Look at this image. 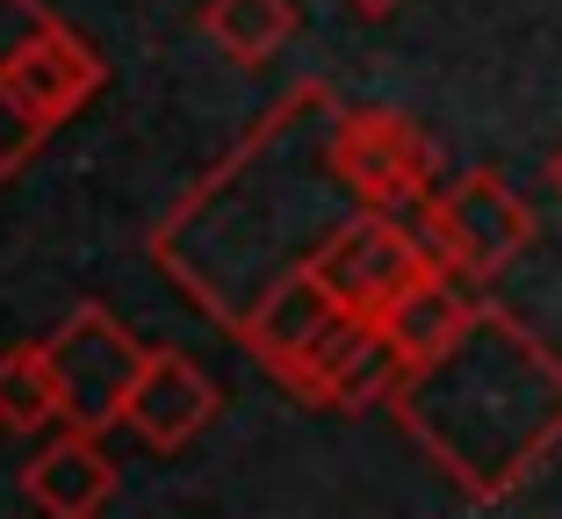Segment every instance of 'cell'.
I'll return each instance as SVG.
<instances>
[{
    "label": "cell",
    "instance_id": "8",
    "mask_svg": "<svg viewBox=\"0 0 562 519\" xmlns=\"http://www.w3.org/2000/svg\"><path fill=\"white\" fill-rule=\"evenodd\" d=\"M339 318H347V303L331 296V282L317 268H296V274H281V282L246 311L238 339H246V353L260 361L267 375H289Z\"/></svg>",
    "mask_w": 562,
    "mask_h": 519
},
{
    "label": "cell",
    "instance_id": "6",
    "mask_svg": "<svg viewBox=\"0 0 562 519\" xmlns=\"http://www.w3.org/2000/svg\"><path fill=\"white\" fill-rule=\"evenodd\" d=\"M44 353H50V375H58L66 426L109 433V426H123V404H131V383H137L151 347H137V339L109 318V303H80V311L44 339Z\"/></svg>",
    "mask_w": 562,
    "mask_h": 519
},
{
    "label": "cell",
    "instance_id": "10",
    "mask_svg": "<svg viewBox=\"0 0 562 519\" xmlns=\"http://www.w3.org/2000/svg\"><path fill=\"white\" fill-rule=\"evenodd\" d=\"M22 498H30L36 512H50V519H87V512H101V505L116 498V462L101 454V433L66 426V433H58L30 462V470H22Z\"/></svg>",
    "mask_w": 562,
    "mask_h": 519
},
{
    "label": "cell",
    "instance_id": "12",
    "mask_svg": "<svg viewBox=\"0 0 562 519\" xmlns=\"http://www.w3.org/2000/svg\"><path fill=\"white\" fill-rule=\"evenodd\" d=\"M202 36L238 66H267L289 36H296V8L289 0H210L202 8Z\"/></svg>",
    "mask_w": 562,
    "mask_h": 519
},
{
    "label": "cell",
    "instance_id": "5",
    "mask_svg": "<svg viewBox=\"0 0 562 519\" xmlns=\"http://www.w3.org/2000/svg\"><path fill=\"white\" fill-rule=\"evenodd\" d=\"M331 167L361 210H418L440 188V151L404 109H339Z\"/></svg>",
    "mask_w": 562,
    "mask_h": 519
},
{
    "label": "cell",
    "instance_id": "3",
    "mask_svg": "<svg viewBox=\"0 0 562 519\" xmlns=\"http://www.w3.org/2000/svg\"><path fill=\"white\" fill-rule=\"evenodd\" d=\"M101 50L44 0H0V181H15L44 137L101 94Z\"/></svg>",
    "mask_w": 562,
    "mask_h": 519
},
{
    "label": "cell",
    "instance_id": "14",
    "mask_svg": "<svg viewBox=\"0 0 562 519\" xmlns=\"http://www.w3.org/2000/svg\"><path fill=\"white\" fill-rule=\"evenodd\" d=\"M347 8H353V15H368V22H375V15H397L404 0H347Z\"/></svg>",
    "mask_w": 562,
    "mask_h": 519
},
{
    "label": "cell",
    "instance_id": "15",
    "mask_svg": "<svg viewBox=\"0 0 562 519\" xmlns=\"http://www.w3.org/2000/svg\"><path fill=\"white\" fill-rule=\"evenodd\" d=\"M548 188H555V202H562V145L548 151Z\"/></svg>",
    "mask_w": 562,
    "mask_h": 519
},
{
    "label": "cell",
    "instance_id": "2",
    "mask_svg": "<svg viewBox=\"0 0 562 519\" xmlns=\"http://www.w3.org/2000/svg\"><path fill=\"white\" fill-rule=\"evenodd\" d=\"M390 411L469 505H505L562 448V353L476 296L469 325L404 375Z\"/></svg>",
    "mask_w": 562,
    "mask_h": 519
},
{
    "label": "cell",
    "instance_id": "9",
    "mask_svg": "<svg viewBox=\"0 0 562 519\" xmlns=\"http://www.w3.org/2000/svg\"><path fill=\"white\" fill-rule=\"evenodd\" d=\"M210 419H216V383L188 353L151 347L137 383H131V404H123V426H137L151 448H188Z\"/></svg>",
    "mask_w": 562,
    "mask_h": 519
},
{
    "label": "cell",
    "instance_id": "11",
    "mask_svg": "<svg viewBox=\"0 0 562 519\" xmlns=\"http://www.w3.org/2000/svg\"><path fill=\"white\" fill-rule=\"evenodd\" d=\"M469 311H476V296L462 289V274H454V268H440V274H426L418 289H404V296L390 303V311H382L375 325H382L390 339H397V353L418 369V361H432V353H440L447 339L462 332V325H469Z\"/></svg>",
    "mask_w": 562,
    "mask_h": 519
},
{
    "label": "cell",
    "instance_id": "13",
    "mask_svg": "<svg viewBox=\"0 0 562 519\" xmlns=\"http://www.w3.org/2000/svg\"><path fill=\"white\" fill-rule=\"evenodd\" d=\"M0 426H8V433L66 426L58 375H50V353L44 347H8V353H0Z\"/></svg>",
    "mask_w": 562,
    "mask_h": 519
},
{
    "label": "cell",
    "instance_id": "1",
    "mask_svg": "<svg viewBox=\"0 0 562 519\" xmlns=\"http://www.w3.org/2000/svg\"><path fill=\"white\" fill-rule=\"evenodd\" d=\"M331 131H339V94L325 80L289 87L274 116L151 232V260L224 332L246 325V311L281 274L311 268L317 246L361 210L331 167Z\"/></svg>",
    "mask_w": 562,
    "mask_h": 519
},
{
    "label": "cell",
    "instance_id": "4",
    "mask_svg": "<svg viewBox=\"0 0 562 519\" xmlns=\"http://www.w3.org/2000/svg\"><path fill=\"white\" fill-rule=\"evenodd\" d=\"M418 232L440 252V268H454L462 282H491V274H505L519 252L533 246L541 224H533L527 195L497 167H469L462 181L432 188V195L418 202Z\"/></svg>",
    "mask_w": 562,
    "mask_h": 519
},
{
    "label": "cell",
    "instance_id": "7",
    "mask_svg": "<svg viewBox=\"0 0 562 519\" xmlns=\"http://www.w3.org/2000/svg\"><path fill=\"white\" fill-rule=\"evenodd\" d=\"M311 268L331 282V296L347 303V311L382 318L404 289H418L426 274H440V252L426 246V232H404L397 210H353V217L317 246Z\"/></svg>",
    "mask_w": 562,
    "mask_h": 519
}]
</instances>
